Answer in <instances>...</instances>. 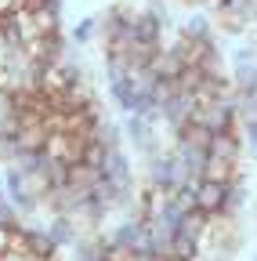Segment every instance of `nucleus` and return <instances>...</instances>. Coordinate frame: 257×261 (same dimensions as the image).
<instances>
[{
	"mask_svg": "<svg viewBox=\"0 0 257 261\" xmlns=\"http://www.w3.org/2000/svg\"><path fill=\"white\" fill-rule=\"evenodd\" d=\"M192 113H196V94H192V91H181V87H174V94H167L163 102H159V120L167 123L170 135H178V130L188 127Z\"/></svg>",
	"mask_w": 257,
	"mask_h": 261,
	"instance_id": "obj_5",
	"label": "nucleus"
},
{
	"mask_svg": "<svg viewBox=\"0 0 257 261\" xmlns=\"http://www.w3.org/2000/svg\"><path fill=\"white\" fill-rule=\"evenodd\" d=\"M229 80H232V87H236V91H253V87H257V58L232 62Z\"/></svg>",
	"mask_w": 257,
	"mask_h": 261,
	"instance_id": "obj_15",
	"label": "nucleus"
},
{
	"mask_svg": "<svg viewBox=\"0 0 257 261\" xmlns=\"http://www.w3.org/2000/svg\"><path fill=\"white\" fill-rule=\"evenodd\" d=\"M196 181H199V178H181V181L167 192L181 211H196Z\"/></svg>",
	"mask_w": 257,
	"mask_h": 261,
	"instance_id": "obj_19",
	"label": "nucleus"
},
{
	"mask_svg": "<svg viewBox=\"0 0 257 261\" xmlns=\"http://www.w3.org/2000/svg\"><path fill=\"white\" fill-rule=\"evenodd\" d=\"M51 261H62V257H51Z\"/></svg>",
	"mask_w": 257,
	"mask_h": 261,
	"instance_id": "obj_26",
	"label": "nucleus"
},
{
	"mask_svg": "<svg viewBox=\"0 0 257 261\" xmlns=\"http://www.w3.org/2000/svg\"><path fill=\"white\" fill-rule=\"evenodd\" d=\"M188 123H196L210 135H224V130H239V109H236V91L232 94H221L214 102H203L196 106Z\"/></svg>",
	"mask_w": 257,
	"mask_h": 261,
	"instance_id": "obj_1",
	"label": "nucleus"
},
{
	"mask_svg": "<svg viewBox=\"0 0 257 261\" xmlns=\"http://www.w3.org/2000/svg\"><path fill=\"white\" fill-rule=\"evenodd\" d=\"M170 152H174V160H178V167H181L185 178H203V167H207V160H210L207 145L192 142V138H185V135H174Z\"/></svg>",
	"mask_w": 257,
	"mask_h": 261,
	"instance_id": "obj_7",
	"label": "nucleus"
},
{
	"mask_svg": "<svg viewBox=\"0 0 257 261\" xmlns=\"http://www.w3.org/2000/svg\"><path fill=\"white\" fill-rule=\"evenodd\" d=\"M181 178H185V174H181V167H178V160H174L170 149H167V152L159 149V152H152V156L145 160V181L156 185L159 192H170Z\"/></svg>",
	"mask_w": 257,
	"mask_h": 261,
	"instance_id": "obj_6",
	"label": "nucleus"
},
{
	"mask_svg": "<svg viewBox=\"0 0 257 261\" xmlns=\"http://www.w3.org/2000/svg\"><path fill=\"white\" fill-rule=\"evenodd\" d=\"M22 218H18V211L11 207V200H4V203H0V225H8V228H15Z\"/></svg>",
	"mask_w": 257,
	"mask_h": 261,
	"instance_id": "obj_21",
	"label": "nucleus"
},
{
	"mask_svg": "<svg viewBox=\"0 0 257 261\" xmlns=\"http://www.w3.org/2000/svg\"><path fill=\"white\" fill-rule=\"evenodd\" d=\"M109 98L116 102V109L127 116L134 113V102H138V80L134 76H120V80H109Z\"/></svg>",
	"mask_w": 257,
	"mask_h": 261,
	"instance_id": "obj_12",
	"label": "nucleus"
},
{
	"mask_svg": "<svg viewBox=\"0 0 257 261\" xmlns=\"http://www.w3.org/2000/svg\"><path fill=\"white\" fill-rule=\"evenodd\" d=\"M102 174H105L109 181H116L120 189H134V167H131V160H127V152H123V149L105 152Z\"/></svg>",
	"mask_w": 257,
	"mask_h": 261,
	"instance_id": "obj_10",
	"label": "nucleus"
},
{
	"mask_svg": "<svg viewBox=\"0 0 257 261\" xmlns=\"http://www.w3.org/2000/svg\"><path fill=\"white\" fill-rule=\"evenodd\" d=\"M123 261H159L156 254H149V250H127L123 254Z\"/></svg>",
	"mask_w": 257,
	"mask_h": 261,
	"instance_id": "obj_22",
	"label": "nucleus"
},
{
	"mask_svg": "<svg viewBox=\"0 0 257 261\" xmlns=\"http://www.w3.org/2000/svg\"><path fill=\"white\" fill-rule=\"evenodd\" d=\"M73 261H102V257H73Z\"/></svg>",
	"mask_w": 257,
	"mask_h": 261,
	"instance_id": "obj_24",
	"label": "nucleus"
},
{
	"mask_svg": "<svg viewBox=\"0 0 257 261\" xmlns=\"http://www.w3.org/2000/svg\"><path fill=\"white\" fill-rule=\"evenodd\" d=\"M44 228H47V236H51V240H54L62 250H66V247H73V243L83 236V225H80L73 214H51Z\"/></svg>",
	"mask_w": 257,
	"mask_h": 261,
	"instance_id": "obj_9",
	"label": "nucleus"
},
{
	"mask_svg": "<svg viewBox=\"0 0 257 261\" xmlns=\"http://www.w3.org/2000/svg\"><path fill=\"white\" fill-rule=\"evenodd\" d=\"M239 127H243V152L257 163V116H239Z\"/></svg>",
	"mask_w": 257,
	"mask_h": 261,
	"instance_id": "obj_20",
	"label": "nucleus"
},
{
	"mask_svg": "<svg viewBox=\"0 0 257 261\" xmlns=\"http://www.w3.org/2000/svg\"><path fill=\"white\" fill-rule=\"evenodd\" d=\"M58 243L47 236V228H40L37 225V232H33V247H29V257H33V261H51V257H58Z\"/></svg>",
	"mask_w": 257,
	"mask_h": 261,
	"instance_id": "obj_17",
	"label": "nucleus"
},
{
	"mask_svg": "<svg viewBox=\"0 0 257 261\" xmlns=\"http://www.w3.org/2000/svg\"><path fill=\"white\" fill-rule=\"evenodd\" d=\"M102 37V15H83L76 25H73V44L76 47H87V44H94V40H98Z\"/></svg>",
	"mask_w": 257,
	"mask_h": 261,
	"instance_id": "obj_14",
	"label": "nucleus"
},
{
	"mask_svg": "<svg viewBox=\"0 0 257 261\" xmlns=\"http://www.w3.org/2000/svg\"><path fill=\"white\" fill-rule=\"evenodd\" d=\"M156 123H159V116H141V113H127V120H123V142H131V149H138L145 160L152 152H159Z\"/></svg>",
	"mask_w": 257,
	"mask_h": 261,
	"instance_id": "obj_4",
	"label": "nucleus"
},
{
	"mask_svg": "<svg viewBox=\"0 0 257 261\" xmlns=\"http://www.w3.org/2000/svg\"><path fill=\"white\" fill-rule=\"evenodd\" d=\"M181 37L185 40H214V18L207 11H192L185 22H181Z\"/></svg>",
	"mask_w": 257,
	"mask_h": 261,
	"instance_id": "obj_13",
	"label": "nucleus"
},
{
	"mask_svg": "<svg viewBox=\"0 0 257 261\" xmlns=\"http://www.w3.org/2000/svg\"><path fill=\"white\" fill-rule=\"evenodd\" d=\"M163 29H167L163 4H149L145 11H134L131 15V47H159L163 44Z\"/></svg>",
	"mask_w": 257,
	"mask_h": 261,
	"instance_id": "obj_2",
	"label": "nucleus"
},
{
	"mask_svg": "<svg viewBox=\"0 0 257 261\" xmlns=\"http://www.w3.org/2000/svg\"><path fill=\"white\" fill-rule=\"evenodd\" d=\"M207 152L214 160H224V163H239L243 160V138L239 130H224V135H210V145Z\"/></svg>",
	"mask_w": 257,
	"mask_h": 261,
	"instance_id": "obj_11",
	"label": "nucleus"
},
{
	"mask_svg": "<svg viewBox=\"0 0 257 261\" xmlns=\"http://www.w3.org/2000/svg\"><path fill=\"white\" fill-rule=\"evenodd\" d=\"M94 142H98L105 152H112V149H123V127L102 116V123L94 127Z\"/></svg>",
	"mask_w": 257,
	"mask_h": 261,
	"instance_id": "obj_16",
	"label": "nucleus"
},
{
	"mask_svg": "<svg viewBox=\"0 0 257 261\" xmlns=\"http://www.w3.org/2000/svg\"><path fill=\"white\" fill-rule=\"evenodd\" d=\"M250 261H257V254H253V257H250Z\"/></svg>",
	"mask_w": 257,
	"mask_h": 261,
	"instance_id": "obj_25",
	"label": "nucleus"
},
{
	"mask_svg": "<svg viewBox=\"0 0 257 261\" xmlns=\"http://www.w3.org/2000/svg\"><path fill=\"white\" fill-rule=\"evenodd\" d=\"M224 200H229V185H224V181H210V178L196 181V207L203 214L221 218L224 214Z\"/></svg>",
	"mask_w": 257,
	"mask_h": 261,
	"instance_id": "obj_8",
	"label": "nucleus"
},
{
	"mask_svg": "<svg viewBox=\"0 0 257 261\" xmlns=\"http://www.w3.org/2000/svg\"><path fill=\"white\" fill-rule=\"evenodd\" d=\"M4 250H11V228L0 225V254H4Z\"/></svg>",
	"mask_w": 257,
	"mask_h": 261,
	"instance_id": "obj_23",
	"label": "nucleus"
},
{
	"mask_svg": "<svg viewBox=\"0 0 257 261\" xmlns=\"http://www.w3.org/2000/svg\"><path fill=\"white\" fill-rule=\"evenodd\" d=\"M0 181H4V192H8V200H11V207L18 211L22 221H29V218L40 211V200L33 196V189H29L25 174L15 167V163H4V167H0Z\"/></svg>",
	"mask_w": 257,
	"mask_h": 261,
	"instance_id": "obj_3",
	"label": "nucleus"
},
{
	"mask_svg": "<svg viewBox=\"0 0 257 261\" xmlns=\"http://www.w3.org/2000/svg\"><path fill=\"white\" fill-rule=\"evenodd\" d=\"M203 178H210V181H236V178H243L239 174V163H224V160H207V167H203Z\"/></svg>",
	"mask_w": 257,
	"mask_h": 261,
	"instance_id": "obj_18",
	"label": "nucleus"
}]
</instances>
